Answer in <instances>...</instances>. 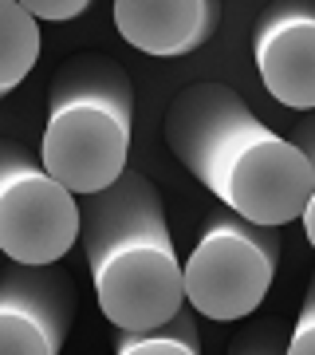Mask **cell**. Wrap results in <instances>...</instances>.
<instances>
[{
	"instance_id": "2",
	"label": "cell",
	"mask_w": 315,
	"mask_h": 355,
	"mask_svg": "<svg viewBox=\"0 0 315 355\" xmlns=\"http://www.w3.org/2000/svg\"><path fill=\"white\" fill-rule=\"evenodd\" d=\"M79 237L102 316L118 331H154L186 308L181 261L150 178L126 170L111 190L83 198Z\"/></svg>"
},
{
	"instance_id": "13",
	"label": "cell",
	"mask_w": 315,
	"mask_h": 355,
	"mask_svg": "<svg viewBox=\"0 0 315 355\" xmlns=\"http://www.w3.org/2000/svg\"><path fill=\"white\" fill-rule=\"evenodd\" d=\"M91 4L87 0H24V12L32 16V20H75V16H83Z\"/></svg>"
},
{
	"instance_id": "9",
	"label": "cell",
	"mask_w": 315,
	"mask_h": 355,
	"mask_svg": "<svg viewBox=\"0 0 315 355\" xmlns=\"http://www.w3.org/2000/svg\"><path fill=\"white\" fill-rule=\"evenodd\" d=\"M39 24L24 12V4L0 0V99H8L39 64Z\"/></svg>"
},
{
	"instance_id": "4",
	"label": "cell",
	"mask_w": 315,
	"mask_h": 355,
	"mask_svg": "<svg viewBox=\"0 0 315 355\" xmlns=\"http://www.w3.org/2000/svg\"><path fill=\"white\" fill-rule=\"evenodd\" d=\"M280 249V229L252 225L221 209L205 221L189 261H181V300L217 324L252 316L272 288Z\"/></svg>"
},
{
	"instance_id": "10",
	"label": "cell",
	"mask_w": 315,
	"mask_h": 355,
	"mask_svg": "<svg viewBox=\"0 0 315 355\" xmlns=\"http://www.w3.org/2000/svg\"><path fill=\"white\" fill-rule=\"evenodd\" d=\"M114 355H201V331L193 308H181L170 324L154 331H118Z\"/></svg>"
},
{
	"instance_id": "11",
	"label": "cell",
	"mask_w": 315,
	"mask_h": 355,
	"mask_svg": "<svg viewBox=\"0 0 315 355\" xmlns=\"http://www.w3.org/2000/svg\"><path fill=\"white\" fill-rule=\"evenodd\" d=\"M284 331H280L276 320H264V324H256V328H244L233 340L228 355H284Z\"/></svg>"
},
{
	"instance_id": "14",
	"label": "cell",
	"mask_w": 315,
	"mask_h": 355,
	"mask_svg": "<svg viewBox=\"0 0 315 355\" xmlns=\"http://www.w3.org/2000/svg\"><path fill=\"white\" fill-rule=\"evenodd\" d=\"M288 142L303 154V158H312V162H315V146H312V142H315V123H312V119H303L300 127L288 135Z\"/></svg>"
},
{
	"instance_id": "8",
	"label": "cell",
	"mask_w": 315,
	"mask_h": 355,
	"mask_svg": "<svg viewBox=\"0 0 315 355\" xmlns=\"http://www.w3.org/2000/svg\"><path fill=\"white\" fill-rule=\"evenodd\" d=\"M111 12L130 48L162 60L197 51L221 24V4L213 0H118Z\"/></svg>"
},
{
	"instance_id": "1",
	"label": "cell",
	"mask_w": 315,
	"mask_h": 355,
	"mask_svg": "<svg viewBox=\"0 0 315 355\" xmlns=\"http://www.w3.org/2000/svg\"><path fill=\"white\" fill-rule=\"evenodd\" d=\"M165 142L177 162L221 198L228 214L264 229L300 221L315 198V162L288 135L260 123L225 83H193L165 111Z\"/></svg>"
},
{
	"instance_id": "6",
	"label": "cell",
	"mask_w": 315,
	"mask_h": 355,
	"mask_svg": "<svg viewBox=\"0 0 315 355\" xmlns=\"http://www.w3.org/2000/svg\"><path fill=\"white\" fill-rule=\"evenodd\" d=\"M79 292L60 265L0 268V355H60Z\"/></svg>"
},
{
	"instance_id": "7",
	"label": "cell",
	"mask_w": 315,
	"mask_h": 355,
	"mask_svg": "<svg viewBox=\"0 0 315 355\" xmlns=\"http://www.w3.org/2000/svg\"><path fill=\"white\" fill-rule=\"evenodd\" d=\"M256 71L268 95L291 111L315 107V8L303 0L268 4L252 40Z\"/></svg>"
},
{
	"instance_id": "5",
	"label": "cell",
	"mask_w": 315,
	"mask_h": 355,
	"mask_svg": "<svg viewBox=\"0 0 315 355\" xmlns=\"http://www.w3.org/2000/svg\"><path fill=\"white\" fill-rule=\"evenodd\" d=\"M79 241V202L16 139H0V253L12 265H60Z\"/></svg>"
},
{
	"instance_id": "12",
	"label": "cell",
	"mask_w": 315,
	"mask_h": 355,
	"mask_svg": "<svg viewBox=\"0 0 315 355\" xmlns=\"http://www.w3.org/2000/svg\"><path fill=\"white\" fill-rule=\"evenodd\" d=\"M284 355H315V288L303 296L300 320H296L291 336L284 340Z\"/></svg>"
},
{
	"instance_id": "3",
	"label": "cell",
	"mask_w": 315,
	"mask_h": 355,
	"mask_svg": "<svg viewBox=\"0 0 315 355\" xmlns=\"http://www.w3.org/2000/svg\"><path fill=\"white\" fill-rule=\"evenodd\" d=\"M134 130V87L126 67L79 51L51 76L39 166L75 198L111 190L126 174Z\"/></svg>"
}]
</instances>
